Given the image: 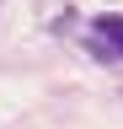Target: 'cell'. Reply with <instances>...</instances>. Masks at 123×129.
Masks as SVG:
<instances>
[{"mask_svg": "<svg viewBox=\"0 0 123 129\" xmlns=\"http://www.w3.org/2000/svg\"><path fill=\"white\" fill-rule=\"evenodd\" d=\"M91 32H96V43H107V48L123 59V16H118V11H102L96 22H91Z\"/></svg>", "mask_w": 123, "mask_h": 129, "instance_id": "obj_1", "label": "cell"}]
</instances>
